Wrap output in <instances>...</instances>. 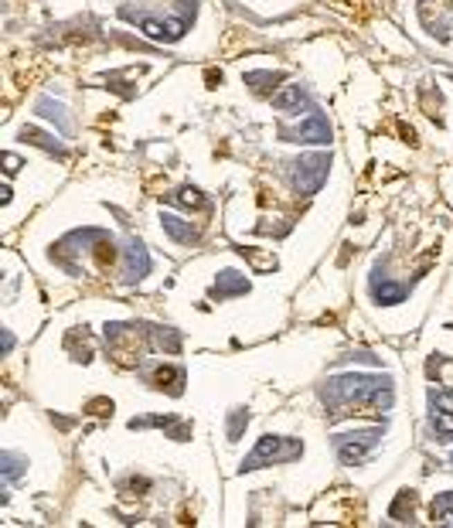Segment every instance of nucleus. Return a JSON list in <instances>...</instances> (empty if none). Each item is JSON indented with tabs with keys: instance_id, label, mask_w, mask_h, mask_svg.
<instances>
[{
	"instance_id": "nucleus-1",
	"label": "nucleus",
	"mask_w": 453,
	"mask_h": 528,
	"mask_svg": "<svg viewBox=\"0 0 453 528\" xmlns=\"http://www.w3.org/2000/svg\"><path fill=\"white\" fill-rule=\"evenodd\" d=\"M321 399L330 416H348V409H392L396 392L389 375H330L321 389Z\"/></svg>"
},
{
	"instance_id": "nucleus-2",
	"label": "nucleus",
	"mask_w": 453,
	"mask_h": 528,
	"mask_svg": "<svg viewBox=\"0 0 453 528\" xmlns=\"http://www.w3.org/2000/svg\"><path fill=\"white\" fill-rule=\"evenodd\" d=\"M303 453L300 447V440H293V437H263L256 450L249 453L246 460H242V474L246 470H259V467H273V464H287V460H296Z\"/></svg>"
},
{
	"instance_id": "nucleus-3",
	"label": "nucleus",
	"mask_w": 453,
	"mask_h": 528,
	"mask_svg": "<svg viewBox=\"0 0 453 528\" xmlns=\"http://www.w3.org/2000/svg\"><path fill=\"white\" fill-rule=\"evenodd\" d=\"M382 437H385V426L337 433V437H334V450H337V457H341L344 467H358V464H365V457H368L371 450L382 443Z\"/></svg>"
},
{
	"instance_id": "nucleus-4",
	"label": "nucleus",
	"mask_w": 453,
	"mask_h": 528,
	"mask_svg": "<svg viewBox=\"0 0 453 528\" xmlns=\"http://www.w3.org/2000/svg\"><path fill=\"white\" fill-rule=\"evenodd\" d=\"M330 170V157L328 154H307L293 164V188L296 195H317L321 184L328 181Z\"/></svg>"
},
{
	"instance_id": "nucleus-5",
	"label": "nucleus",
	"mask_w": 453,
	"mask_h": 528,
	"mask_svg": "<svg viewBox=\"0 0 453 528\" xmlns=\"http://www.w3.org/2000/svg\"><path fill=\"white\" fill-rule=\"evenodd\" d=\"M191 17L195 14H184V17H174V21H157V17H147V14H126V21H136L140 24V31L147 35V38L154 41H177L184 38V31H188V24H191Z\"/></svg>"
},
{
	"instance_id": "nucleus-6",
	"label": "nucleus",
	"mask_w": 453,
	"mask_h": 528,
	"mask_svg": "<svg viewBox=\"0 0 453 528\" xmlns=\"http://www.w3.org/2000/svg\"><path fill=\"white\" fill-rule=\"evenodd\" d=\"M123 283H136V280H143L147 273H150V252H147V245L140 243V239H130L123 252Z\"/></svg>"
},
{
	"instance_id": "nucleus-7",
	"label": "nucleus",
	"mask_w": 453,
	"mask_h": 528,
	"mask_svg": "<svg viewBox=\"0 0 453 528\" xmlns=\"http://www.w3.org/2000/svg\"><path fill=\"white\" fill-rule=\"evenodd\" d=\"M287 137H293L296 143H330V123L324 113H310V116L300 123L293 133H287Z\"/></svg>"
},
{
	"instance_id": "nucleus-8",
	"label": "nucleus",
	"mask_w": 453,
	"mask_h": 528,
	"mask_svg": "<svg viewBox=\"0 0 453 528\" xmlns=\"http://www.w3.org/2000/svg\"><path fill=\"white\" fill-rule=\"evenodd\" d=\"M368 290H371V297H375L378 303H402V300L409 297V286H406V283H392V280H389L382 270H375V273H371Z\"/></svg>"
},
{
	"instance_id": "nucleus-9",
	"label": "nucleus",
	"mask_w": 453,
	"mask_h": 528,
	"mask_svg": "<svg viewBox=\"0 0 453 528\" xmlns=\"http://www.w3.org/2000/svg\"><path fill=\"white\" fill-rule=\"evenodd\" d=\"M246 290H249L246 273H239V270H222L215 286H211V297H215V300H225V297H239V293H246Z\"/></svg>"
},
{
	"instance_id": "nucleus-10",
	"label": "nucleus",
	"mask_w": 453,
	"mask_h": 528,
	"mask_svg": "<svg viewBox=\"0 0 453 528\" xmlns=\"http://www.w3.org/2000/svg\"><path fill=\"white\" fill-rule=\"evenodd\" d=\"M161 225H164V232L174 239V243H181V245L198 243V229H195L191 222L177 218V215H161Z\"/></svg>"
},
{
	"instance_id": "nucleus-11",
	"label": "nucleus",
	"mask_w": 453,
	"mask_h": 528,
	"mask_svg": "<svg viewBox=\"0 0 453 528\" xmlns=\"http://www.w3.org/2000/svg\"><path fill=\"white\" fill-rule=\"evenodd\" d=\"M307 103V92L300 89V85H287V89H280L276 96H273V106L280 109V113H293V109H300Z\"/></svg>"
},
{
	"instance_id": "nucleus-12",
	"label": "nucleus",
	"mask_w": 453,
	"mask_h": 528,
	"mask_svg": "<svg viewBox=\"0 0 453 528\" xmlns=\"http://www.w3.org/2000/svg\"><path fill=\"white\" fill-rule=\"evenodd\" d=\"M147 382H150V385H154V389H170V392H181V382H184V371H181V368H170V365H161L157 368V371H154V375H147Z\"/></svg>"
},
{
	"instance_id": "nucleus-13",
	"label": "nucleus",
	"mask_w": 453,
	"mask_h": 528,
	"mask_svg": "<svg viewBox=\"0 0 453 528\" xmlns=\"http://www.w3.org/2000/svg\"><path fill=\"white\" fill-rule=\"evenodd\" d=\"M35 109H38V113H42L44 120L58 123V130H62V133H69V130H72V123H69V116H65V106H62V103H51V99H48V96H42V99H38V106H35Z\"/></svg>"
},
{
	"instance_id": "nucleus-14",
	"label": "nucleus",
	"mask_w": 453,
	"mask_h": 528,
	"mask_svg": "<svg viewBox=\"0 0 453 528\" xmlns=\"http://www.w3.org/2000/svg\"><path fill=\"white\" fill-rule=\"evenodd\" d=\"M21 137H24V140H31V143H38V147H44L48 154L65 157V147H62L55 137H48V133H42V130H35V126H24V130H21Z\"/></svg>"
},
{
	"instance_id": "nucleus-15",
	"label": "nucleus",
	"mask_w": 453,
	"mask_h": 528,
	"mask_svg": "<svg viewBox=\"0 0 453 528\" xmlns=\"http://www.w3.org/2000/svg\"><path fill=\"white\" fill-rule=\"evenodd\" d=\"M433 522L453 528V491L436 494V501H433Z\"/></svg>"
},
{
	"instance_id": "nucleus-16",
	"label": "nucleus",
	"mask_w": 453,
	"mask_h": 528,
	"mask_svg": "<svg viewBox=\"0 0 453 528\" xmlns=\"http://www.w3.org/2000/svg\"><path fill=\"white\" fill-rule=\"evenodd\" d=\"M276 82H283L280 72H249L246 76V85H252V92H269Z\"/></svg>"
},
{
	"instance_id": "nucleus-17",
	"label": "nucleus",
	"mask_w": 453,
	"mask_h": 528,
	"mask_svg": "<svg viewBox=\"0 0 453 528\" xmlns=\"http://www.w3.org/2000/svg\"><path fill=\"white\" fill-rule=\"evenodd\" d=\"M154 344L174 355V351H181V334L170 331V327H154Z\"/></svg>"
},
{
	"instance_id": "nucleus-18",
	"label": "nucleus",
	"mask_w": 453,
	"mask_h": 528,
	"mask_svg": "<svg viewBox=\"0 0 453 528\" xmlns=\"http://www.w3.org/2000/svg\"><path fill=\"white\" fill-rule=\"evenodd\" d=\"M429 423L440 440H453V412H429Z\"/></svg>"
},
{
	"instance_id": "nucleus-19",
	"label": "nucleus",
	"mask_w": 453,
	"mask_h": 528,
	"mask_svg": "<svg viewBox=\"0 0 453 528\" xmlns=\"http://www.w3.org/2000/svg\"><path fill=\"white\" fill-rule=\"evenodd\" d=\"M429 412H453V389H429Z\"/></svg>"
},
{
	"instance_id": "nucleus-20",
	"label": "nucleus",
	"mask_w": 453,
	"mask_h": 528,
	"mask_svg": "<svg viewBox=\"0 0 453 528\" xmlns=\"http://www.w3.org/2000/svg\"><path fill=\"white\" fill-rule=\"evenodd\" d=\"M246 426H249V412L246 409H232V412H229V440L236 443V440L242 437Z\"/></svg>"
},
{
	"instance_id": "nucleus-21",
	"label": "nucleus",
	"mask_w": 453,
	"mask_h": 528,
	"mask_svg": "<svg viewBox=\"0 0 453 528\" xmlns=\"http://www.w3.org/2000/svg\"><path fill=\"white\" fill-rule=\"evenodd\" d=\"M0 464H3V481H7V484H14V481L21 477L24 460H21V457H14V453H3V457H0Z\"/></svg>"
},
{
	"instance_id": "nucleus-22",
	"label": "nucleus",
	"mask_w": 453,
	"mask_h": 528,
	"mask_svg": "<svg viewBox=\"0 0 453 528\" xmlns=\"http://www.w3.org/2000/svg\"><path fill=\"white\" fill-rule=\"evenodd\" d=\"M389 515H392V518H406V522H412V491H402V494L396 498V504H392Z\"/></svg>"
},
{
	"instance_id": "nucleus-23",
	"label": "nucleus",
	"mask_w": 453,
	"mask_h": 528,
	"mask_svg": "<svg viewBox=\"0 0 453 528\" xmlns=\"http://www.w3.org/2000/svg\"><path fill=\"white\" fill-rule=\"evenodd\" d=\"M177 204H184V208H205V198L195 191V188H184V191H177V195H170Z\"/></svg>"
},
{
	"instance_id": "nucleus-24",
	"label": "nucleus",
	"mask_w": 453,
	"mask_h": 528,
	"mask_svg": "<svg viewBox=\"0 0 453 528\" xmlns=\"http://www.w3.org/2000/svg\"><path fill=\"white\" fill-rule=\"evenodd\" d=\"M3 161H7V174H14V170H17V157H14V154H7V157H3Z\"/></svg>"
},
{
	"instance_id": "nucleus-25",
	"label": "nucleus",
	"mask_w": 453,
	"mask_h": 528,
	"mask_svg": "<svg viewBox=\"0 0 453 528\" xmlns=\"http://www.w3.org/2000/svg\"><path fill=\"white\" fill-rule=\"evenodd\" d=\"M10 348H14V337H10V331L3 334V355H10Z\"/></svg>"
},
{
	"instance_id": "nucleus-26",
	"label": "nucleus",
	"mask_w": 453,
	"mask_h": 528,
	"mask_svg": "<svg viewBox=\"0 0 453 528\" xmlns=\"http://www.w3.org/2000/svg\"><path fill=\"white\" fill-rule=\"evenodd\" d=\"M450 464H453V453H450Z\"/></svg>"
}]
</instances>
